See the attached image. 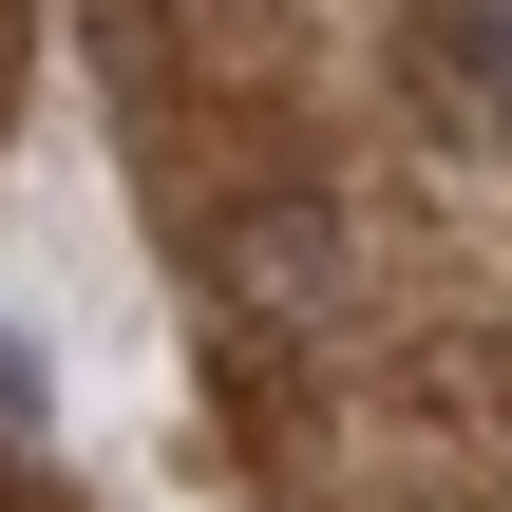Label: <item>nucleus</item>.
Returning <instances> with one entry per match:
<instances>
[{"label":"nucleus","instance_id":"1","mask_svg":"<svg viewBox=\"0 0 512 512\" xmlns=\"http://www.w3.org/2000/svg\"><path fill=\"white\" fill-rule=\"evenodd\" d=\"M209 285H228V323L285 342V323L342 304V228H323V209H228V228H209Z\"/></svg>","mask_w":512,"mask_h":512},{"label":"nucleus","instance_id":"2","mask_svg":"<svg viewBox=\"0 0 512 512\" xmlns=\"http://www.w3.org/2000/svg\"><path fill=\"white\" fill-rule=\"evenodd\" d=\"M437 76L456 114H512V0H437Z\"/></svg>","mask_w":512,"mask_h":512},{"label":"nucleus","instance_id":"3","mask_svg":"<svg viewBox=\"0 0 512 512\" xmlns=\"http://www.w3.org/2000/svg\"><path fill=\"white\" fill-rule=\"evenodd\" d=\"M0 437H38V342H0Z\"/></svg>","mask_w":512,"mask_h":512}]
</instances>
